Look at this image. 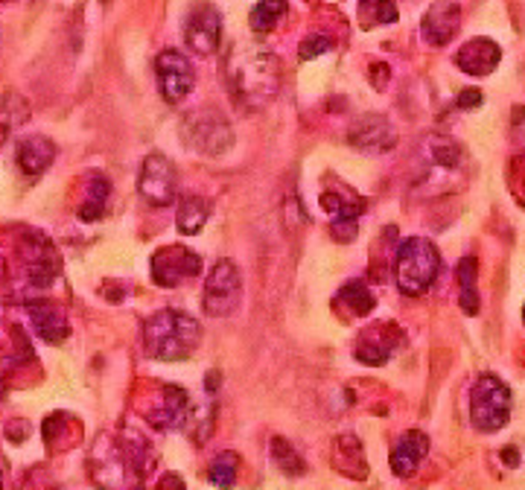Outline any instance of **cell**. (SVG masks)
Returning <instances> with one entry per match:
<instances>
[{
    "mask_svg": "<svg viewBox=\"0 0 525 490\" xmlns=\"http://www.w3.org/2000/svg\"><path fill=\"white\" fill-rule=\"evenodd\" d=\"M511 417V391L494 373H482L470 391V420L478 432H499Z\"/></svg>",
    "mask_w": 525,
    "mask_h": 490,
    "instance_id": "cell-4",
    "label": "cell"
},
{
    "mask_svg": "<svg viewBox=\"0 0 525 490\" xmlns=\"http://www.w3.org/2000/svg\"><path fill=\"white\" fill-rule=\"evenodd\" d=\"M272 459L277 461V467L284 470L286 476H301L303 470H307V464H303L301 455L292 450V443L284 441V438H275L272 441Z\"/></svg>",
    "mask_w": 525,
    "mask_h": 490,
    "instance_id": "cell-26",
    "label": "cell"
},
{
    "mask_svg": "<svg viewBox=\"0 0 525 490\" xmlns=\"http://www.w3.org/2000/svg\"><path fill=\"white\" fill-rule=\"evenodd\" d=\"M391 347H394L391 342H382L380 338V330H368L362 336V342L356 345V359L365 362V365H385Z\"/></svg>",
    "mask_w": 525,
    "mask_h": 490,
    "instance_id": "cell-21",
    "label": "cell"
},
{
    "mask_svg": "<svg viewBox=\"0 0 525 490\" xmlns=\"http://www.w3.org/2000/svg\"><path fill=\"white\" fill-rule=\"evenodd\" d=\"M459 27H461V6L455 4V0H438V4H432L424 15L420 32H424V39L432 47H443L455 39Z\"/></svg>",
    "mask_w": 525,
    "mask_h": 490,
    "instance_id": "cell-12",
    "label": "cell"
},
{
    "mask_svg": "<svg viewBox=\"0 0 525 490\" xmlns=\"http://www.w3.org/2000/svg\"><path fill=\"white\" fill-rule=\"evenodd\" d=\"M356 237V222H333V240L350 242Z\"/></svg>",
    "mask_w": 525,
    "mask_h": 490,
    "instance_id": "cell-28",
    "label": "cell"
},
{
    "mask_svg": "<svg viewBox=\"0 0 525 490\" xmlns=\"http://www.w3.org/2000/svg\"><path fill=\"white\" fill-rule=\"evenodd\" d=\"M441 272V254L438 249L424 237H408L397 249V286L403 295H424V292L435 284V277Z\"/></svg>",
    "mask_w": 525,
    "mask_h": 490,
    "instance_id": "cell-3",
    "label": "cell"
},
{
    "mask_svg": "<svg viewBox=\"0 0 525 490\" xmlns=\"http://www.w3.org/2000/svg\"><path fill=\"white\" fill-rule=\"evenodd\" d=\"M30 319H32L35 333H39L44 342H50V345L65 342L67 333H70L65 315L58 312V310H53L50 303H32V307H30Z\"/></svg>",
    "mask_w": 525,
    "mask_h": 490,
    "instance_id": "cell-17",
    "label": "cell"
},
{
    "mask_svg": "<svg viewBox=\"0 0 525 490\" xmlns=\"http://www.w3.org/2000/svg\"><path fill=\"white\" fill-rule=\"evenodd\" d=\"M502 58V50L496 41L490 39H470L459 53H455V65L470 76H487L494 74Z\"/></svg>",
    "mask_w": 525,
    "mask_h": 490,
    "instance_id": "cell-13",
    "label": "cell"
},
{
    "mask_svg": "<svg viewBox=\"0 0 525 490\" xmlns=\"http://www.w3.org/2000/svg\"><path fill=\"white\" fill-rule=\"evenodd\" d=\"M56 158V146L53 140H47L41 135L23 137L18 144V167L27 175H41Z\"/></svg>",
    "mask_w": 525,
    "mask_h": 490,
    "instance_id": "cell-16",
    "label": "cell"
},
{
    "mask_svg": "<svg viewBox=\"0 0 525 490\" xmlns=\"http://www.w3.org/2000/svg\"><path fill=\"white\" fill-rule=\"evenodd\" d=\"M522 321H525V307H522Z\"/></svg>",
    "mask_w": 525,
    "mask_h": 490,
    "instance_id": "cell-34",
    "label": "cell"
},
{
    "mask_svg": "<svg viewBox=\"0 0 525 490\" xmlns=\"http://www.w3.org/2000/svg\"><path fill=\"white\" fill-rule=\"evenodd\" d=\"M347 140L356 149L368 152V155H382V152L394 149V144H397V128L391 126L389 117H382V114H365V117H359L354 126H350Z\"/></svg>",
    "mask_w": 525,
    "mask_h": 490,
    "instance_id": "cell-11",
    "label": "cell"
},
{
    "mask_svg": "<svg viewBox=\"0 0 525 490\" xmlns=\"http://www.w3.org/2000/svg\"><path fill=\"white\" fill-rule=\"evenodd\" d=\"M321 205L327 214H333V222H356V216L365 214V198L359 196H350L347 190H327L321 193Z\"/></svg>",
    "mask_w": 525,
    "mask_h": 490,
    "instance_id": "cell-19",
    "label": "cell"
},
{
    "mask_svg": "<svg viewBox=\"0 0 525 490\" xmlns=\"http://www.w3.org/2000/svg\"><path fill=\"white\" fill-rule=\"evenodd\" d=\"M330 47H333V41L327 39V35H310V39L301 41V58L307 62V58H315V56L327 53Z\"/></svg>",
    "mask_w": 525,
    "mask_h": 490,
    "instance_id": "cell-27",
    "label": "cell"
},
{
    "mask_svg": "<svg viewBox=\"0 0 525 490\" xmlns=\"http://www.w3.org/2000/svg\"><path fill=\"white\" fill-rule=\"evenodd\" d=\"M198 338H202L198 321H193L190 315H184L179 310L155 312L144 327L146 356L161 359V362L187 359L198 347Z\"/></svg>",
    "mask_w": 525,
    "mask_h": 490,
    "instance_id": "cell-2",
    "label": "cell"
},
{
    "mask_svg": "<svg viewBox=\"0 0 525 490\" xmlns=\"http://www.w3.org/2000/svg\"><path fill=\"white\" fill-rule=\"evenodd\" d=\"M111 193V184L102 179V175H97L91 184H88V202L85 207L79 210V216L85 219V222H93V219H100L102 216V207H105V198H109Z\"/></svg>",
    "mask_w": 525,
    "mask_h": 490,
    "instance_id": "cell-25",
    "label": "cell"
},
{
    "mask_svg": "<svg viewBox=\"0 0 525 490\" xmlns=\"http://www.w3.org/2000/svg\"><path fill=\"white\" fill-rule=\"evenodd\" d=\"M338 303H347L350 307V315H356V319H362V315H368L373 310V295L365 289V284H347L342 292H338Z\"/></svg>",
    "mask_w": 525,
    "mask_h": 490,
    "instance_id": "cell-24",
    "label": "cell"
},
{
    "mask_svg": "<svg viewBox=\"0 0 525 490\" xmlns=\"http://www.w3.org/2000/svg\"><path fill=\"white\" fill-rule=\"evenodd\" d=\"M284 15H286V0H260L251 12V27L257 32H268Z\"/></svg>",
    "mask_w": 525,
    "mask_h": 490,
    "instance_id": "cell-23",
    "label": "cell"
},
{
    "mask_svg": "<svg viewBox=\"0 0 525 490\" xmlns=\"http://www.w3.org/2000/svg\"><path fill=\"white\" fill-rule=\"evenodd\" d=\"M187 417H190V397H187L179 385H167L161 406L149 415V424L158 429H175V426H181Z\"/></svg>",
    "mask_w": 525,
    "mask_h": 490,
    "instance_id": "cell-15",
    "label": "cell"
},
{
    "mask_svg": "<svg viewBox=\"0 0 525 490\" xmlns=\"http://www.w3.org/2000/svg\"><path fill=\"white\" fill-rule=\"evenodd\" d=\"M371 79H373V85H377V88H385V82H389V67H385V65H373L371 67Z\"/></svg>",
    "mask_w": 525,
    "mask_h": 490,
    "instance_id": "cell-30",
    "label": "cell"
},
{
    "mask_svg": "<svg viewBox=\"0 0 525 490\" xmlns=\"http://www.w3.org/2000/svg\"><path fill=\"white\" fill-rule=\"evenodd\" d=\"M210 216V207L202 196H184L179 202V210H175V228L187 237H193L205 228V222Z\"/></svg>",
    "mask_w": 525,
    "mask_h": 490,
    "instance_id": "cell-18",
    "label": "cell"
},
{
    "mask_svg": "<svg viewBox=\"0 0 525 490\" xmlns=\"http://www.w3.org/2000/svg\"><path fill=\"white\" fill-rule=\"evenodd\" d=\"M184 132L190 146L205 152V155H222L233 144V132L228 120L214 109H202L184 120Z\"/></svg>",
    "mask_w": 525,
    "mask_h": 490,
    "instance_id": "cell-6",
    "label": "cell"
},
{
    "mask_svg": "<svg viewBox=\"0 0 525 490\" xmlns=\"http://www.w3.org/2000/svg\"><path fill=\"white\" fill-rule=\"evenodd\" d=\"M155 74H158V88L161 97L170 105H179L181 100L190 97L193 91V65L190 58L179 50H163L155 62Z\"/></svg>",
    "mask_w": 525,
    "mask_h": 490,
    "instance_id": "cell-9",
    "label": "cell"
},
{
    "mask_svg": "<svg viewBox=\"0 0 525 490\" xmlns=\"http://www.w3.org/2000/svg\"><path fill=\"white\" fill-rule=\"evenodd\" d=\"M502 459H505V464H511V467H517V464H520V459H517V450H513V447L502 450Z\"/></svg>",
    "mask_w": 525,
    "mask_h": 490,
    "instance_id": "cell-32",
    "label": "cell"
},
{
    "mask_svg": "<svg viewBox=\"0 0 525 490\" xmlns=\"http://www.w3.org/2000/svg\"><path fill=\"white\" fill-rule=\"evenodd\" d=\"M476 105H482V91L467 88L459 93V109H476Z\"/></svg>",
    "mask_w": 525,
    "mask_h": 490,
    "instance_id": "cell-29",
    "label": "cell"
},
{
    "mask_svg": "<svg viewBox=\"0 0 525 490\" xmlns=\"http://www.w3.org/2000/svg\"><path fill=\"white\" fill-rule=\"evenodd\" d=\"M476 272H478V263L476 257H464L459 263V286H461V310L467 315H476L478 312V292H476Z\"/></svg>",
    "mask_w": 525,
    "mask_h": 490,
    "instance_id": "cell-20",
    "label": "cell"
},
{
    "mask_svg": "<svg viewBox=\"0 0 525 490\" xmlns=\"http://www.w3.org/2000/svg\"><path fill=\"white\" fill-rule=\"evenodd\" d=\"M161 490H184V485H181V478H179V476L170 473V476H163V478H161Z\"/></svg>",
    "mask_w": 525,
    "mask_h": 490,
    "instance_id": "cell-31",
    "label": "cell"
},
{
    "mask_svg": "<svg viewBox=\"0 0 525 490\" xmlns=\"http://www.w3.org/2000/svg\"><path fill=\"white\" fill-rule=\"evenodd\" d=\"M184 39H187V47H190L193 53L198 56H210L219 47V39H222V15L216 6L210 4H198L190 18H187V27H184Z\"/></svg>",
    "mask_w": 525,
    "mask_h": 490,
    "instance_id": "cell-10",
    "label": "cell"
},
{
    "mask_svg": "<svg viewBox=\"0 0 525 490\" xmlns=\"http://www.w3.org/2000/svg\"><path fill=\"white\" fill-rule=\"evenodd\" d=\"M426 452H429V438L424 435V432H406V435L394 443V450H391V470L394 476H400V478H408V476H415L417 473V467L420 461L426 459Z\"/></svg>",
    "mask_w": 525,
    "mask_h": 490,
    "instance_id": "cell-14",
    "label": "cell"
},
{
    "mask_svg": "<svg viewBox=\"0 0 525 490\" xmlns=\"http://www.w3.org/2000/svg\"><path fill=\"white\" fill-rule=\"evenodd\" d=\"M228 79L233 100L242 102L245 109H260V105L275 100L280 88V65L268 50L242 47V50L231 56Z\"/></svg>",
    "mask_w": 525,
    "mask_h": 490,
    "instance_id": "cell-1",
    "label": "cell"
},
{
    "mask_svg": "<svg viewBox=\"0 0 525 490\" xmlns=\"http://www.w3.org/2000/svg\"><path fill=\"white\" fill-rule=\"evenodd\" d=\"M137 190L146 198L149 205L155 207H167L175 202V190H179V172H175L172 161L163 155H149L140 167V179H137Z\"/></svg>",
    "mask_w": 525,
    "mask_h": 490,
    "instance_id": "cell-7",
    "label": "cell"
},
{
    "mask_svg": "<svg viewBox=\"0 0 525 490\" xmlns=\"http://www.w3.org/2000/svg\"><path fill=\"white\" fill-rule=\"evenodd\" d=\"M198 272H202V260L184 245H170V249L152 254V280L163 289H175Z\"/></svg>",
    "mask_w": 525,
    "mask_h": 490,
    "instance_id": "cell-8",
    "label": "cell"
},
{
    "mask_svg": "<svg viewBox=\"0 0 525 490\" xmlns=\"http://www.w3.org/2000/svg\"><path fill=\"white\" fill-rule=\"evenodd\" d=\"M242 298L240 268L231 260H219L205 280V312L210 319H228L237 312Z\"/></svg>",
    "mask_w": 525,
    "mask_h": 490,
    "instance_id": "cell-5",
    "label": "cell"
},
{
    "mask_svg": "<svg viewBox=\"0 0 525 490\" xmlns=\"http://www.w3.org/2000/svg\"><path fill=\"white\" fill-rule=\"evenodd\" d=\"M237 473H240V459L237 452H219L214 464H210V482L216 487L228 490L237 485Z\"/></svg>",
    "mask_w": 525,
    "mask_h": 490,
    "instance_id": "cell-22",
    "label": "cell"
},
{
    "mask_svg": "<svg viewBox=\"0 0 525 490\" xmlns=\"http://www.w3.org/2000/svg\"><path fill=\"white\" fill-rule=\"evenodd\" d=\"M0 487H4V473H0Z\"/></svg>",
    "mask_w": 525,
    "mask_h": 490,
    "instance_id": "cell-33",
    "label": "cell"
}]
</instances>
